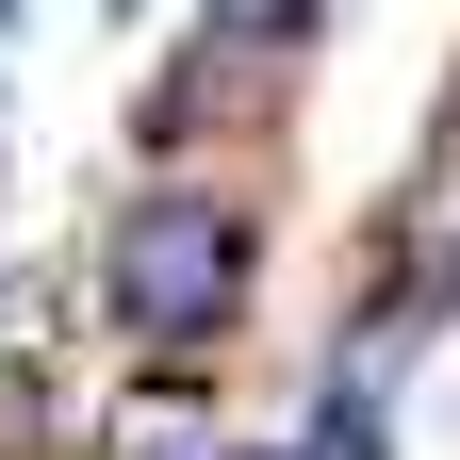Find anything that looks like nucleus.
Returning <instances> with one entry per match:
<instances>
[{"label": "nucleus", "instance_id": "obj_1", "mask_svg": "<svg viewBox=\"0 0 460 460\" xmlns=\"http://www.w3.org/2000/svg\"><path fill=\"white\" fill-rule=\"evenodd\" d=\"M263 181L230 164H181V181H115L99 214V263H83V313L132 345V362H214L263 296Z\"/></svg>", "mask_w": 460, "mask_h": 460}, {"label": "nucleus", "instance_id": "obj_2", "mask_svg": "<svg viewBox=\"0 0 460 460\" xmlns=\"http://www.w3.org/2000/svg\"><path fill=\"white\" fill-rule=\"evenodd\" d=\"M230 99H263V83H247V66H214V49H164L148 99H132V181H181V164L230 132Z\"/></svg>", "mask_w": 460, "mask_h": 460}, {"label": "nucleus", "instance_id": "obj_3", "mask_svg": "<svg viewBox=\"0 0 460 460\" xmlns=\"http://www.w3.org/2000/svg\"><path fill=\"white\" fill-rule=\"evenodd\" d=\"M198 49H214V66H247V83L279 99V83L329 49V0H198Z\"/></svg>", "mask_w": 460, "mask_h": 460}, {"label": "nucleus", "instance_id": "obj_4", "mask_svg": "<svg viewBox=\"0 0 460 460\" xmlns=\"http://www.w3.org/2000/svg\"><path fill=\"white\" fill-rule=\"evenodd\" d=\"M296 460H394V378H313V411H296Z\"/></svg>", "mask_w": 460, "mask_h": 460}, {"label": "nucleus", "instance_id": "obj_5", "mask_svg": "<svg viewBox=\"0 0 460 460\" xmlns=\"http://www.w3.org/2000/svg\"><path fill=\"white\" fill-rule=\"evenodd\" d=\"M230 460H296V444H230Z\"/></svg>", "mask_w": 460, "mask_h": 460}, {"label": "nucleus", "instance_id": "obj_6", "mask_svg": "<svg viewBox=\"0 0 460 460\" xmlns=\"http://www.w3.org/2000/svg\"><path fill=\"white\" fill-rule=\"evenodd\" d=\"M99 17H148V0H99Z\"/></svg>", "mask_w": 460, "mask_h": 460}, {"label": "nucleus", "instance_id": "obj_7", "mask_svg": "<svg viewBox=\"0 0 460 460\" xmlns=\"http://www.w3.org/2000/svg\"><path fill=\"white\" fill-rule=\"evenodd\" d=\"M17 17H33V0H0V33H17Z\"/></svg>", "mask_w": 460, "mask_h": 460}]
</instances>
